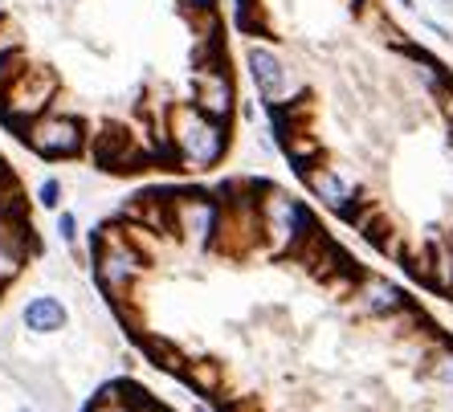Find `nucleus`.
<instances>
[{
    "label": "nucleus",
    "instance_id": "obj_1",
    "mask_svg": "<svg viewBox=\"0 0 453 412\" xmlns=\"http://www.w3.org/2000/svg\"><path fill=\"white\" fill-rule=\"evenodd\" d=\"M164 151L184 172H212L229 156V127L201 115L192 103H176L164 118Z\"/></svg>",
    "mask_w": 453,
    "mask_h": 412
},
{
    "label": "nucleus",
    "instance_id": "obj_2",
    "mask_svg": "<svg viewBox=\"0 0 453 412\" xmlns=\"http://www.w3.org/2000/svg\"><path fill=\"white\" fill-rule=\"evenodd\" d=\"M257 229L274 257H295L319 233V221L303 196H290L278 184H257Z\"/></svg>",
    "mask_w": 453,
    "mask_h": 412
},
{
    "label": "nucleus",
    "instance_id": "obj_3",
    "mask_svg": "<svg viewBox=\"0 0 453 412\" xmlns=\"http://www.w3.org/2000/svg\"><path fill=\"white\" fill-rule=\"evenodd\" d=\"M90 262H95V278L111 302H123L139 278L151 270V257L139 249L127 225H103L98 233H90Z\"/></svg>",
    "mask_w": 453,
    "mask_h": 412
},
{
    "label": "nucleus",
    "instance_id": "obj_4",
    "mask_svg": "<svg viewBox=\"0 0 453 412\" xmlns=\"http://www.w3.org/2000/svg\"><path fill=\"white\" fill-rule=\"evenodd\" d=\"M53 98H58V74L50 65H21L0 86V118L12 131H25L33 118L53 111Z\"/></svg>",
    "mask_w": 453,
    "mask_h": 412
},
{
    "label": "nucleus",
    "instance_id": "obj_5",
    "mask_svg": "<svg viewBox=\"0 0 453 412\" xmlns=\"http://www.w3.org/2000/svg\"><path fill=\"white\" fill-rule=\"evenodd\" d=\"M295 176L306 184V192L315 196L319 209L339 217L343 225H356V217L372 204V196L359 188L356 176L348 168H339V164H327V159H319L311 168H298Z\"/></svg>",
    "mask_w": 453,
    "mask_h": 412
},
{
    "label": "nucleus",
    "instance_id": "obj_6",
    "mask_svg": "<svg viewBox=\"0 0 453 412\" xmlns=\"http://www.w3.org/2000/svg\"><path fill=\"white\" fill-rule=\"evenodd\" d=\"M221 217L225 204L221 196L212 192H172V233L180 241L204 254V249H217V237H221Z\"/></svg>",
    "mask_w": 453,
    "mask_h": 412
},
{
    "label": "nucleus",
    "instance_id": "obj_7",
    "mask_svg": "<svg viewBox=\"0 0 453 412\" xmlns=\"http://www.w3.org/2000/svg\"><path fill=\"white\" fill-rule=\"evenodd\" d=\"M21 143L33 151L37 159H78L86 151V123L70 111H45L42 118H33L25 131H17Z\"/></svg>",
    "mask_w": 453,
    "mask_h": 412
},
{
    "label": "nucleus",
    "instance_id": "obj_8",
    "mask_svg": "<svg viewBox=\"0 0 453 412\" xmlns=\"http://www.w3.org/2000/svg\"><path fill=\"white\" fill-rule=\"evenodd\" d=\"M245 65H250V78L257 86V95H262L265 111H286V106L306 98V90L290 74V65L282 62V53L270 50V45H250L245 50Z\"/></svg>",
    "mask_w": 453,
    "mask_h": 412
},
{
    "label": "nucleus",
    "instance_id": "obj_9",
    "mask_svg": "<svg viewBox=\"0 0 453 412\" xmlns=\"http://www.w3.org/2000/svg\"><path fill=\"white\" fill-rule=\"evenodd\" d=\"M412 307V294L404 290L396 278L388 274H372V270H364L356 282V290H351L348 298V315L359 318V323H388V318H396L401 310Z\"/></svg>",
    "mask_w": 453,
    "mask_h": 412
},
{
    "label": "nucleus",
    "instance_id": "obj_10",
    "mask_svg": "<svg viewBox=\"0 0 453 412\" xmlns=\"http://www.w3.org/2000/svg\"><path fill=\"white\" fill-rule=\"evenodd\" d=\"M192 106L201 115L225 123V127L233 123V115H237V86H233L229 65L221 57H209V62L192 70Z\"/></svg>",
    "mask_w": 453,
    "mask_h": 412
},
{
    "label": "nucleus",
    "instance_id": "obj_11",
    "mask_svg": "<svg viewBox=\"0 0 453 412\" xmlns=\"http://www.w3.org/2000/svg\"><path fill=\"white\" fill-rule=\"evenodd\" d=\"M21 327L29 335H62L70 327V307L58 294H33L21 307Z\"/></svg>",
    "mask_w": 453,
    "mask_h": 412
},
{
    "label": "nucleus",
    "instance_id": "obj_12",
    "mask_svg": "<svg viewBox=\"0 0 453 412\" xmlns=\"http://www.w3.org/2000/svg\"><path fill=\"white\" fill-rule=\"evenodd\" d=\"M25 262H29V237H25V229L0 221V290L21 274Z\"/></svg>",
    "mask_w": 453,
    "mask_h": 412
},
{
    "label": "nucleus",
    "instance_id": "obj_13",
    "mask_svg": "<svg viewBox=\"0 0 453 412\" xmlns=\"http://www.w3.org/2000/svg\"><path fill=\"white\" fill-rule=\"evenodd\" d=\"M417 380L429 384L437 396H445V401H453V339L445 343V347H437L429 355V360L417 368Z\"/></svg>",
    "mask_w": 453,
    "mask_h": 412
},
{
    "label": "nucleus",
    "instance_id": "obj_14",
    "mask_svg": "<svg viewBox=\"0 0 453 412\" xmlns=\"http://www.w3.org/2000/svg\"><path fill=\"white\" fill-rule=\"evenodd\" d=\"M180 380L188 384L192 392H201V396H212V392H221L225 371L217 360H188V368L180 371Z\"/></svg>",
    "mask_w": 453,
    "mask_h": 412
},
{
    "label": "nucleus",
    "instance_id": "obj_15",
    "mask_svg": "<svg viewBox=\"0 0 453 412\" xmlns=\"http://www.w3.org/2000/svg\"><path fill=\"white\" fill-rule=\"evenodd\" d=\"M17 53H21V33L12 29V25H0V86L21 70V65H17Z\"/></svg>",
    "mask_w": 453,
    "mask_h": 412
},
{
    "label": "nucleus",
    "instance_id": "obj_16",
    "mask_svg": "<svg viewBox=\"0 0 453 412\" xmlns=\"http://www.w3.org/2000/svg\"><path fill=\"white\" fill-rule=\"evenodd\" d=\"M148 355H151V363H156V368L172 371V376H180V371L188 368V360L180 355V347H172L168 339H148Z\"/></svg>",
    "mask_w": 453,
    "mask_h": 412
},
{
    "label": "nucleus",
    "instance_id": "obj_17",
    "mask_svg": "<svg viewBox=\"0 0 453 412\" xmlns=\"http://www.w3.org/2000/svg\"><path fill=\"white\" fill-rule=\"evenodd\" d=\"M33 201H37V209H45V212H62L65 184L58 180V176H45V180L37 184V192H33Z\"/></svg>",
    "mask_w": 453,
    "mask_h": 412
},
{
    "label": "nucleus",
    "instance_id": "obj_18",
    "mask_svg": "<svg viewBox=\"0 0 453 412\" xmlns=\"http://www.w3.org/2000/svg\"><path fill=\"white\" fill-rule=\"evenodd\" d=\"M58 241L65 245V249H78V237H82V229H78V212L74 209H62L58 212Z\"/></svg>",
    "mask_w": 453,
    "mask_h": 412
},
{
    "label": "nucleus",
    "instance_id": "obj_19",
    "mask_svg": "<svg viewBox=\"0 0 453 412\" xmlns=\"http://www.w3.org/2000/svg\"><path fill=\"white\" fill-rule=\"evenodd\" d=\"M433 103H437V111H441V118H445V127H449V135H453V86H449V90H441Z\"/></svg>",
    "mask_w": 453,
    "mask_h": 412
},
{
    "label": "nucleus",
    "instance_id": "obj_20",
    "mask_svg": "<svg viewBox=\"0 0 453 412\" xmlns=\"http://www.w3.org/2000/svg\"><path fill=\"white\" fill-rule=\"evenodd\" d=\"M176 4L188 12H212V0H176Z\"/></svg>",
    "mask_w": 453,
    "mask_h": 412
},
{
    "label": "nucleus",
    "instance_id": "obj_21",
    "mask_svg": "<svg viewBox=\"0 0 453 412\" xmlns=\"http://www.w3.org/2000/svg\"><path fill=\"white\" fill-rule=\"evenodd\" d=\"M192 412H217V408H212V404H204V401H196V404H192Z\"/></svg>",
    "mask_w": 453,
    "mask_h": 412
},
{
    "label": "nucleus",
    "instance_id": "obj_22",
    "mask_svg": "<svg viewBox=\"0 0 453 412\" xmlns=\"http://www.w3.org/2000/svg\"><path fill=\"white\" fill-rule=\"evenodd\" d=\"M12 412H37V408H33V404H21V408H12Z\"/></svg>",
    "mask_w": 453,
    "mask_h": 412
},
{
    "label": "nucleus",
    "instance_id": "obj_23",
    "mask_svg": "<svg viewBox=\"0 0 453 412\" xmlns=\"http://www.w3.org/2000/svg\"><path fill=\"white\" fill-rule=\"evenodd\" d=\"M396 4H404V9H409V4H412V0H396Z\"/></svg>",
    "mask_w": 453,
    "mask_h": 412
},
{
    "label": "nucleus",
    "instance_id": "obj_24",
    "mask_svg": "<svg viewBox=\"0 0 453 412\" xmlns=\"http://www.w3.org/2000/svg\"><path fill=\"white\" fill-rule=\"evenodd\" d=\"M449 159H453V135H449Z\"/></svg>",
    "mask_w": 453,
    "mask_h": 412
}]
</instances>
